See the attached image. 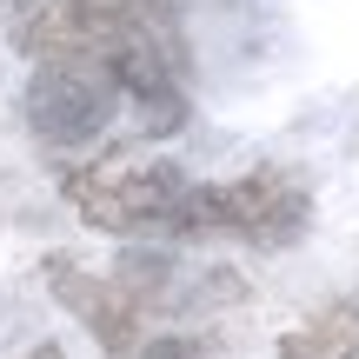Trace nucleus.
Masks as SVG:
<instances>
[{"mask_svg":"<svg viewBox=\"0 0 359 359\" xmlns=\"http://www.w3.org/2000/svg\"><path fill=\"white\" fill-rule=\"evenodd\" d=\"M20 359H67V353H60V346H53V339H40V346H27Z\"/></svg>","mask_w":359,"mask_h":359,"instance_id":"6e6552de","label":"nucleus"},{"mask_svg":"<svg viewBox=\"0 0 359 359\" xmlns=\"http://www.w3.org/2000/svg\"><path fill=\"white\" fill-rule=\"evenodd\" d=\"M306 219H313V193L293 173L259 167V173H240V180H219V187H187L167 233L173 240L233 233V240H253V246H286V240L306 233Z\"/></svg>","mask_w":359,"mask_h":359,"instance_id":"f257e3e1","label":"nucleus"},{"mask_svg":"<svg viewBox=\"0 0 359 359\" xmlns=\"http://www.w3.org/2000/svg\"><path fill=\"white\" fill-rule=\"evenodd\" d=\"M120 100L127 93L107 74V60H53V67H34V80L20 93V114L47 147H87L107 133Z\"/></svg>","mask_w":359,"mask_h":359,"instance_id":"7ed1b4c3","label":"nucleus"},{"mask_svg":"<svg viewBox=\"0 0 359 359\" xmlns=\"http://www.w3.org/2000/svg\"><path fill=\"white\" fill-rule=\"evenodd\" d=\"M114 280H120V286H127V293H133V299L147 306V299H160V293H167L173 266H167L160 253H127V259L114 266Z\"/></svg>","mask_w":359,"mask_h":359,"instance_id":"423d86ee","label":"nucleus"},{"mask_svg":"<svg viewBox=\"0 0 359 359\" xmlns=\"http://www.w3.org/2000/svg\"><path fill=\"white\" fill-rule=\"evenodd\" d=\"M280 359H359V299H333L280 339Z\"/></svg>","mask_w":359,"mask_h":359,"instance_id":"39448f33","label":"nucleus"},{"mask_svg":"<svg viewBox=\"0 0 359 359\" xmlns=\"http://www.w3.org/2000/svg\"><path fill=\"white\" fill-rule=\"evenodd\" d=\"M60 193L100 233H154V226L167 233V219L187 200V173L154 154H107V160L74 167L60 180Z\"/></svg>","mask_w":359,"mask_h":359,"instance_id":"f03ea898","label":"nucleus"},{"mask_svg":"<svg viewBox=\"0 0 359 359\" xmlns=\"http://www.w3.org/2000/svg\"><path fill=\"white\" fill-rule=\"evenodd\" d=\"M140 359H200V346H193V339H154Z\"/></svg>","mask_w":359,"mask_h":359,"instance_id":"0eeeda50","label":"nucleus"},{"mask_svg":"<svg viewBox=\"0 0 359 359\" xmlns=\"http://www.w3.org/2000/svg\"><path fill=\"white\" fill-rule=\"evenodd\" d=\"M47 286H53V299H60V306L74 313L93 339H100V353L127 359L133 346H140L147 306L114 280V273H87V266H74L67 253H53V259H47Z\"/></svg>","mask_w":359,"mask_h":359,"instance_id":"20e7f679","label":"nucleus"}]
</instances>
